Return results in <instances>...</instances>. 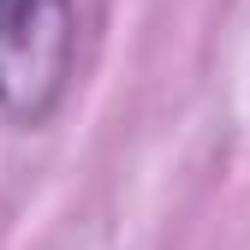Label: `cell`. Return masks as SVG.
I'll use <instances>...</instances> for the list:
<instances>
[{
  "label": "cell",
  "instance_id": "1",
  "mask_svg": "<svg viewBox=\"0 0 250 250\" xmlns=\"http://www.w3.org/2000/svg\"><path fill=\"white\" fill-rule=\"evenodd\" d=\"M78 0H0V113L42 125L72 83Z\"/></svg>",
  "mask_w": 250,
  "mask_h": 250
}]
</instances>
